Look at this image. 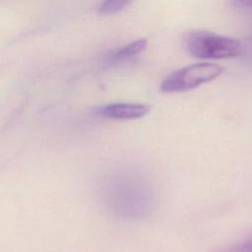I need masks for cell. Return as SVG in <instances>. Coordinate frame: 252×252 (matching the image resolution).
<instances>
[{"label":"cell","mask_w":252,"mask_h":252,"mask_svg":"<svg viewBox=\"0 0 252 252\" xmlns=\"http://www.w3.org/2000/svg\"><path fill=\"white\" fill-rule=\"evenodd\" d=\"M148 42L144 38L137 39L130 43H127L120 48L113 49L105 56V61L108 64L117 63L126 59H129L137 54H140L147 48Z\"/></svg>","instance_id":"5b68a950"},{"label":"cell","mask_w":252,"mask_h":252,"mask_svg":"<svg viewBox=\"0 0 252 252\" xmlns=\"http://www.w3.org/2000/svg\"><path fill=\"white\" fill-rule=\"evenodd\" d=\"M242 43V54L244 59L252 64V34L248 35Z\"/></svg>","instance_id":"ba28073f"},{"label":"cell","mask_w":252,"mask_h":252,"mask_svg":"<svg viewBox=\"0 0 252 252\" xmlns=\"http://www.w3.org/2000/svg\"><path fill=\"white\" fill-rule=\"evenodd\" d=\"M184 46L190 55L201 59H226L242 54V43L236 38L205 31L188 32Z\"/></svg>","instance_id":"7a4b0ae2"},{"label":"cell","mask_w":252,"mask_h":252,"mask_svg":"<svg viewBox=\"0 0 252 252\" xmlns=\"http://www.w3.org/2000/svg\"><path fill=\"white\" fill-rule=\"evenodd\" d=\"M219 252H252V234L246 239L227 246Z\"/></svg>","instance_id":"52a82bcc"},{"label":"cell","mask_w":252,"mask_h":252,"mask_svg":"<svg viewBox=\"0 0 252 252\" xmlns=\"http://www.w3.org/2000/svg\"><path fill=\"white\" fill-rule=\"evenodd\" d=\"M223 72V68L217 64L197 63L179 68L170 73L160 84L163 93H184L211 82Z\"/></svg>","instance_id":"3957f363"},{"label":"cell","mask_w":252,"mask_h":252,"mask_svg":"<svg viewBox=\"0 0 252 252\" xmlns=\"http://www.w3.org/2000/svg\"><path fill=\"white\" fill-rule=\"evenodd\" d=\"M234 2L239 6L252 11V0H234Z\"/></svg>","instance_id":"9c48e42d"},{"label":"cell","mask_w":252,"mask_h":252,"mask_svg":"<svg viewBox=\"0 0 252 252\" xmlns=\"http://www.w3.org/2000/svg\"><path fill=\"white\" fill-rule=\"evenodd\" d=\"M150 106L144 103L114 102L99 106L95 112L98 116L113 120H134L146 116Z\"/></svg>","instance_id":"277c9868"},{"label":"cell","mask_w":252,"mask_h":252,"mask_svg":"<svg viewBox=\"0 0 252 252\" xmlns=\"http://www.w3.org/2000/svg\"><path fill=\"white\" fill-rule=\"evenodd\" d=\"M132 0H103L98 8L101 15H114L127 7Z\"/></svg>","instance_id":"8992f818"},{"label":"cell","mask_w":252,"mask_h":252,"mask_svg":"<svg viewBox=\"0 0 252 252\" xmlns=\"http://www.w3.org/2000/svg\"><path fill=\"white\" fill-rule=\"evenodd\" d=\"M99 199L113 216L123 220H143L157 208L156 186L144 172L122 169L106 175L99 184Z\"/></svg>","instance_id":"6da1fadb"}]
</instances>
